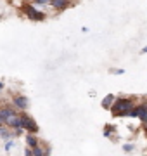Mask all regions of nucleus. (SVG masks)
Instances as JSON below:
<instances>
[{"mask_svg":"<svg viewBox=\"0 0 147 156\" xmlns=\"http://www.w3.org/2000/svg\"><path fill=\"white\" fill-rule=\"evenodd\" d=\"M133 106H135L133 99L121 97V99H114L113 106H111V111H113L114 116H128V113L132 111Z\"/></svg>","mask_w":147,"mask_h":156,"instance_id":"nucleus-1","label":"nucleus"},{"mask_svg":"<svg viewBox=\"0 0 147 156\" xmlns=\"http://www.w3.org/2000/svg\"><path fill=\"white\" fill-rule=\"evenodd\" d=\"M23 12L33 21H43L45 19V12H40L38 9H35V5H23Z\"/></svg>","mask_w":147,"mask_h":156,"instance_id":"nucleus-2","label":"nucleus"},{"mask_svg":"<svg viewBox=\"0 0 147 156\" xmlns=\"http://www.w3.org/2000/svg\"><path fill=\"white\" fill-rule=\"evenodd\" d=\"M21 127H23V130H28L31 134H36V132H38L36 122H35L31 116H28V115H21Z\"/></svg>","mask_w":147,"mask_h":156,"instance_id":"nucleus-3","label":"nucleus"},{"mask_svg":"<svg viewBox=\"0 0 147 156\" xmlns=\"http://www.w3.org/2000/svg\"><path fill=\"white\" fill-rule=\"evenodd\" d=\"M12 106L16 108V109L24 111V109L29 106V101H28V97H26V95H16V97L12 99Z\"/></svg>","mask_w":147,"mask_h":156,"instance_id":"nucleus-4","label":"nucleus"},{"mask_svg":"<svg viewBox=\"0 0 147 156\" xmlns=\"http://www.w3.org/2000/svg\"><path fill=\"white\" fill-rule=\"evenodd\" d=\"M4 125H5V127H9V128L21 127V115L14 113V115H11V116H7L5 120H4Z\"/></svg>","mask_w":147,"mask_h":156,"instance_id":"nucleus-5","label":"nucleus"},{"mask_svg":"<svg viewBox=\"0 0 147 156\" xmlns=\"http://www.w3.org/2000/svg\"><path fill=\"white\" fill-rule=\"evenodd\" d=\"M135 111H137V118L140 122L147 123V104H140V106H135Z\"/></svg>","mask_w":147,"mask_h":156,"instance_id":"nucleus-6","label":"nucleus"},{"mask_svg":"<svg viewBox=\"0 0 147 156\" xmlns=\"http://www.w3.org/2000/svg\"><path fill=\"white\" fill-rule=\"evenodd\" d=\"M50 5L54 7L56 11H64V9H68L69 0H50Z\"/></svg>","mask_w":147,"mask_h":156,"instance_id":"nucleus-7","label":"nucleus"},{"mask_svg":"<svg viewBox=\"0 0 147 156\" xmlns=\"http://www.w3.org/2000/svg\"><path fill=\"white\" fill-rule=\"evenodd\" d=\"M114 97L113 94H108L104 99H102V108H106V109H111V106H113V102H114Z\"/></svg>","mask_w":147,"mask_h":156,"instance_id":"nucleus-8","label":"nucleus"},{"mask_svg":"<svg viewBox=\"0 0 147 156\" xmlns=\"http://www.w3.org/2000/svg\"><path fill=\"white\" fill-rule=\"evenodd\" d=\"M26 142H28L29 147L38 146V139H36V137H35V134H31V132H28V135H26Z\"/></svg>","mask_w":147,"mask_h":156,"instance_id":"nucleus-9","label":"nucleus"},{"mask_svg":"<svg viewBox=\"0 0 147 156\" xmlns=\"http://www.w3.org/2000/svg\"><path fill=\"white\" fill-rule=\"evenodd\" d=\"M14 113H16L14 108H2V109H0V116H2V120H5L7 116H11Z\"/></svg>","mask_w":147,"mask_h":156,"instance_id":"nucleus-10","label":"nucleus"},{"mask_svg":"<svg viewBox=\"0 0 147 156\" xmlns=\"http://www.w3.org/2000/svg\"><path fill=\"white\" fill-rule=\"evenodd\" d=\"M12 147H14V140H12V139H9V142L5 144V151H7V153H11V151H12Z\"/></svg>","mask_w":147,"mask_h":156,"instance_id":"nucleus-11","label":"nucleus"},{"mask_svg":"<svg viewBox=\"0 0 147 156\" xmlns=\"http://www.w3.org/2000/svg\"><path fill=\"white\" fill-rule=\"evenodd\" d=\"M35 4H38V5H49L50 4V0H33Z\"/></svg>","mask_w":147,"mask_h":156,"instance_id":"nucleus-12","label":"nucleus"},{"mask_svg":"<svg viewBox=\"0 0 147 156\" xmlns=\"http://www.w3.org/2000/svg\"><path fill=\"white\" fill-rule=\"evenodd\" d=\"M123 149L126 151V153H130V151H133V144H125Z\"/></svg>","mask_w":147,"mask_h":156,"instance_id":"nucleus-13","label":"nucleus"},{"mask_svg":"<svg viewBox=\"0 0 147 156\" xmlns=\"http://www.w3.org/2000/svg\"><path fill=\"white\" fill-rule=\"evenodd\" d=\"M111 73H114V75H123V69H118V68H116V69H111Z\"/></svg>","mask_w":147,"mask_h":156,"instance_id":"nucleus-14","label":"nucleus"},{"mask_svg":"<svg viewBox=\"0 0 147 156\" xmlns=\"http://www.w3.org/2000/svg\"><path fill=\"white\" fill-rule=\"evenodd\" d=\"M140 52H142V54H147V47H144V49H142Z\"/></svg>","mask_w":147,"mask_h":156,"instance_id":"nucleus-15","label":"nucleus"},{"mask_svg":"<svg viewBox=\"0 0 147 156\" xmlns=\"http://www.w3.org/2000/svg\"><path fill=\"white\" fill-rule=\"evenodd\" d=\"M2 89H4V83H2V82H0V92H2Z\"/></svg>","mask_w":147,"mask_h":156,"instance_id":"nucleus-16","label":"nucleus"},{"mask_svg":"<svg viewBox=\"0 0 147 156\" xmlns=\"http://www.w3.org/2000/svg\"><path fill=\"white\" fill-rule=\"evenodd\" d=\"M2 123H4V120H2V116H0V125H2Z\"/></svg>","mask_w":147,"mask_h":156,"instance_id":"nucleus-17","label":"nucleus"}]
</instances>
